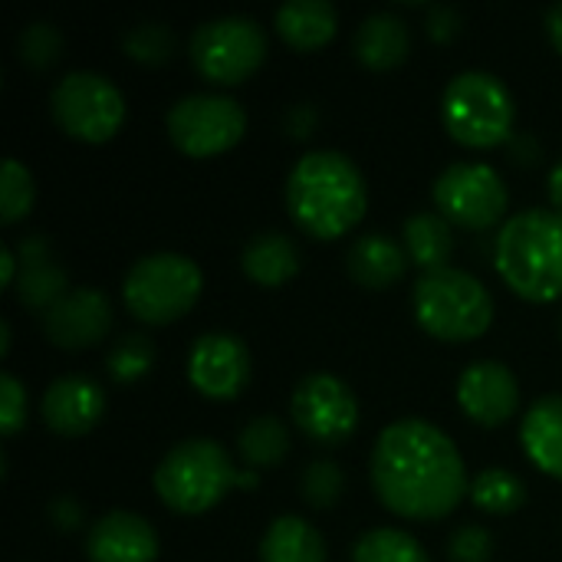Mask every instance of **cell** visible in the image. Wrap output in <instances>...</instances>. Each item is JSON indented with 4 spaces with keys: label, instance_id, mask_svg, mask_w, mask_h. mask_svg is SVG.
<instances>
[{
    "label": "cell",
    "instance_id": "obj_1",
    "mask_svg": "<svg viewBox=\"0 0 562 562\" xmlns=\"http://www.w3.org/2000/svg\"><path fill=\"white\" fill-rule=\"evenodd\" d=\"M369 477L382 507L405 520H445L471 494L458 445L425 418H402L382 428Z\"/></svg>",
    "mask_w": 562,
    "mask_h": 562
},
{
    "label": "cell",
    "instance_id": "obj_2",
    "mask_svg": "<svg viewBox=\"0 0 562 562\" xmlns=\"http://www.w3.org/2000/svg\"><path fill=\"white\" fill-rule=\"evenodd\" d=\"M366 178L342 151H310L286 178V211L296 227L316 240H336L349 234L366 217Z\"/></svg>",
    "mask_w": 562,
    "mask_h": 562
},
{
    "label": "cell",
    "instance_id": "obj_3",
    "mask_svg": "<svg viewBox=\"0 0 562 562\" xmlns=\"http://www.w3.org/2000/svg\"><path fill=\"white\" fill-rule=\"evenodd\" d=\"M494 267L504 283L530 303L562 296V217L547 207H530L501 224Z\"/></svg>",
    "mask_w": 562,
    "mask_h": 562
},
{
    "label": "cell",
    "instance_id": "obj_4",
    "mask_svg": "<svg viewBox=\"0 0 562 562\" xmlns=\"http://www.w3.org/2000/svg\"><path fill=\"white\" fill-rule=\"evenodd\" d=\"M418 326L441 342H468L491 329L494 296L468 270L441 267L422 273L412 293Z\"/></svg>",
    "mask_w": 562,
    "mask_h": 562
},
{
    "label": "cell",
    "instance_id": "obj_5",
    "mask_svg": "<svg viewBox=\"0 0 562 562\" xmlns=\"http://www.w3.org/2000/svg\"><path fill=\"white\" fill-rule=\"evenodd\" d=\"M237 471L227 451L211 438H188L168 448V454L155 468V494L158 501L184 517H198L224 501V494L237 484Z\"/></svg>",
    "mask_w": 562,
    "mask_h": 562
},
{
    "label": "cell",
    "instance_id": "obj_6",
    "mask_svg": "<svg viewBox=\"0 0 562 562\" xmlns=\"http://www.w3.org/2000/svg\"><path fill=\"white\" fill-rule=\"evenodd\" d=\"M517 105L510 89L484 69L458 72L441 95V122L464 148H497L514 138Z\"/></svg>",
    "mask_w": 562,
    "mask_h": 562
},
{
    "label": "cell",
    "instance_id": "obj_7",
    "mask_svg": "<svg viewBox=\"0 0 562 562\" xmlns=\"http://www.w3.org/2000/svg\"><path fill=\"white\" fill-rule=\"evenodd\" d=\"M204 286L201 267L184 254H148L135 260L122 280V300L128 313L148 326H168L184 316Z\"/></svg>",
    "mask_w": 562,
    "mask_h": 562
},
{
    "label": "cell",
    "instance_id": "obj_8",
    "mask_svg": "<svg viewBox=\"0 0 562 562\" xmlns=\"http://www.w3.org/2000/svg\"><path fill=\"white\" fill-rule=\"evenodd\" d=\"M188 56L207 82L237 86L263 66L267 33L250 16H217L191 33Z\"/></svg>",
    "mask_w": 562,
    "mask_h": 562
},
{
    "label": "cell",
    "instance_id": "obj_9",
    "mask_svg": "<svg viewBox=\"0 0 562 562\" xmlns=\"http://www.w3.org/2000/svg\"><path fill=\"white\" fill-rule=\"evenodd\" d=\"M53 122L79 142H109L125 122V99L102 72H66L49 95Z\"/></svg>",
    "mask_w": 562,
    "mask_h": 562
},
{
    "label": "cell",
    "instance_id": "obj_10",
    "mask_svg": "<svg viewBox=\"0 0 562 562\" xmlns=\"http://www.w3.org/2000/svg\"><path fill=\"white\" fill-rule=\"evenodd\" d=\"M168 135L188 158H214L231 151L247 132V112L231 95L194 92L168 109Z\"/></svg>",
    "mask_w": 562,
    "mask_h": 562
},
{
    "label": "cell",
    "instance_id": "obj_11",
    "mask_svg": "<svg viewBox=\"0 0 562 562\" xmlns=\"http://www.w3.org/2000/svg\"><path fill=\"white\" fill-rule=\"evenodd\" d=\"M435 207L448 224L468 227V231H491L507 214V184L497 168L484 161H458L448 165L435 188H431Z\"/></svg>",
    "mask_w": 562,
    "mask_h": 562
},
{
    "label": "cell",
    "instance_id": "obj_12",
    "mask_svg": "<svg viewBox=\"0 0 562 562\" xmlns=\"http://www.w3.org/2000/svg\"><path fill=\"white\" fill-rule=\"evenodd\" d=\"M290 418L313 445L339 448L359 428V402L342 379L329 372H313L293 389Z\"/></svg>",
    "mask_w": 562,
    "mask_h": 562
},
{
    "label": "cell",
    "instance_id": "obj_13",
    "mask_svg": "<svg viewBox=\"0 0 562 562\" xmlns=\"http://www.w3.org/2000/svg\"><path fill=\"white\" fill-rule=\"evenodd\" d=\"M188 382L214 402H231L250 382V352L231 333H204L188 352Z\"/></svg>",
    "mask_w": 562,
    "mask_h": 562
},
{
    "label": "cell",
    "instance_id": "obj_14",
    "mask_svg": "<svg viewBox=\"0 0 562 562\" xmlns=\"http://www.w3.org/2000/svg\"><path fill=\"white\" fill-rule=\"evenodd\" d=\"M458 405L474 425L501 428L520 408L517 375L497 359H477L458 379Z\"/></svg>",
    "mask_w": 562,
    "mask_h": 562
},
{
    "label": "cell",
    "instance_id": "obj_15",
    "mask_svg": "<svg viewBox=\"0 0 562 562\" xmlns=\"http://www.w3.org/2000/svg\"><path fill=\"white\" fill-rule=\"evenodd\" d=\"M112 329V303L102 290L95 286H79L69 290L46 316H43V333L56 349L79 352L92 349L105 339Z\"/></svg>",
    "mask_w": 562,
    "mask_h": 562
},
{
    "label": "cell",
    "instance_id": "obj_16",
    "mask_svg": "<svg viewBox=\"0 0 562 562\" xmlns=\"http://www.w3.org/2000/svg\"><path fill=\"white\" fill-rule=\"evenodd\" d=\"M43 422L63 438H79L92 431L105 415V392L86 375H63L43 395Z\"/></svg>",
    "mask_w": 562,
    "mask_h": 562
},
{
    "label": "cell",
    "instance_id": "obj_17",
    "mask_svg": "<svg viewBox=\"0 0 562 562\" xmlns=\"http://www.w3.org/2000/svg\"><path fill=\"white\" fill-rule=\"evenodd\" d=\"M86 557L89 562H155L158 533L145 517L132 510H112L89 527Z\"/></svg>",
    "mask_w": 562,
    "mask_h": 562
},
{
    "label": "cell",
    "instance_id": "obj_18",
    "mask_svg": "<svg viewBox=\"0 0 562 562\" xmlns=\"http://www.w3.org/2000/svg\"><path fill=\"white\" fill-rule=\"evenodd\" d=\"M520 445L537 471L562 481V395H540L527 408Z\"/></svg>",
    "mask_w": 562,
    "mask_h": 562
},
{
    "label": "cell",
    "instance_id": "obj_19",
    "mask_svg": "<svg viewBox=\"0 0 562 562\" xmlns=\"http://www.w3.org/2000/svg\"><path fill=\"white\" fill-rule=\"evenodd\" d=\"M408 263L412 260H408L405 247L382 231L359 237L346 257L349 277L366 290H389L392 283H398L405 277Z\"/></svg>",
    "mask_w": 562,
    "mask_h": 562
},
{
    "label": "cell",
    "instance_id": "obj_20",
    "mask_svg": "<svg viewBox=\"0 0 562 562\" xmlns=\"http://www.w3.org/2000/svg\"><path fill=\"white\" fill-rule=\"evenodd\" d=\"M352 49H356V59L366 69H375V72L395 69L412 53L408 23L402 16H395V13H372V16H366L359 23Z\"/></svg>",
    "mask_w": 562,
    "mask_h": 562
},
{
    "label": "cell",
    "instance_id": "obj_21",
    "mask_svg": "<svg viewBox=\"0 0 562 562\" xmlns=\"http://www.w3.org/2000/svg\"><path fill=\"white\" fill-rule=\"evenodd\" d=\"M339 30V13L329 0H290L277 10V33L296 53L323 49Z\"/></svg>",
    "mask_w": 562,
    "mask_h": 562
},
{
    "label": "cell",
    "instance_id": "obj_22",
    "mask_svg": "<svg viewBox=\"0 0 562 562\" xmlns=\"http://www.w3.org/2000/svg\"><path fill=\"white\" fill-rule=\"evenodd\" d=\"M240 267L257 286L273 290V286H283L296 277L300 247L283 231H260L244 244Z\"/></svg>",
    "mask_w": 562,
    "mask_h": 562
},
{
    "label": "cell",
    "instance_id": "obj_23",
    "mask_svg": "<svg viewBox=\"0 0 562 562\" xmlns=\"http://www.w3.org/2000/svg\"><path fill=\"white\" fill-rule=\"evenodd\" d=\"M260 562H326V540L310 520L283 514L260 540Z\"/></svg>",
    "mask_w": 562,
    "mask_h": 562
},
{
    "label": "cell",
    "instance_id": "obj_24",
    "mask_svg": "<svg viewBox=\"0 0 562 562\" xmlns=\"http://www.w3.org/2000/svg\"><path fill=\"white\" fill-rule=\"evenodd\" d=\"M402 247L408 254V260L422 270V273H431V270H441L448 267L451 254H454V234H451V224L441 217V214H431V211H418L405 221L402 227Z\"/></svg>",
    "mask_w": 562,
    "mask_h": 562
},
{
    "label": "cell",
    "instance_id": "obj_25",
    "mask_svg": "<svg viewBox=\"0 0 562 562\" xmlns=\"http://www.w3.org/2000/svg\"><path fill=\"white\" fill-rule=\"evenodd\" d=\"M237 454L250 468H277L290 454V428L277 415H257L237 431Z\"/></svg>",
    "mask_w": 562,
    "mask_h": 562
},
{
    "label": "cell",
    "instance_id": "obj_26",
    "mask_svg": "<svg viewBox=\"0 0 562 562\" xmlns=\"http://www.w3.org/2000/svg\"><path fill=\"white\" fill-rule=\"evenodd\" d=\"M16 300L20 306L26 310H36V313H49L66 293H69V277L59 263L53 260H43V263H30V267H20L16 273Z\"/></svg>",
    "mask_w": 562,
    "mask_h": 562
},
{
    "label": "cell",
    "instance_id": "obj_27",
    "mask_svg": "<svg viewBox=\"0 0 562 562\" xmlns=\"http://www.w3.org/2000/svg\"><path fill=\"white\" fill-rule=\"evenodd\" d=\"M471 501L477 510H484L491 517H507L527 504V484L507 468H487L474 477Z\"/></svg>",
    "mask_w": 562,
    "mask_h": 562
},
{
    "label": "cell",
    "instance_id": "obj_28",
    "mask_svg": "<svg viewBox=\"0 0 562 562\" xmlns=\"http://www.w3.org/2000/svg\"><path fill=\"white\" fill-rule=\"evenodd\" d=\"M352 562H431L425 547L395 527H379L369 530L356 540L352 547Z\"/></svg>",
    "mask_w": 562,
    "mask_h": 562
},
{
    "label": "cell",
    "instance_id": "obj_29",
    "mask_svg": "<svg viewBox=\"0 0 562 562\" xmlns=\"http://www.w3.org/2000/svg\"><path fill=\"white\" fill-rule=\"evenodd\" d=\"M151 366H155V342L145 333L122 336L105 356V369L119 385H132V382L145 379Z\"/></svg>",
    "mask_w": 562,
    "mask_h": 562
},
{
    "label": "cell",
    "instance_id": "obj_30",
    "mask_svg": "<svg viewBox=\"0 0 562 562\" xmlns=\"http://www.w3.org/2000/svg\"><path fill=\"white\" fill-rule=\"evenodd\" d=\"M33 198H36L33 175L16 158H7L0 171V221L3 224L23 221L33 207Z\"/></svg>",
    "mask_w": 562,
    "mask_h": 562
},
{
    "label": "cell",
    "instance_id": "obj_31",
    "mask_svg": "<svg viewBox=\"0 0 562 562\" xmlns=\"http://www.w3.org/2000/svg\"><path fill=\"white\" fill-rule=\"evenodd\" d=\"M122 49L142 66H161L175 53V33L165 23H138L122 36Z\"/></svg>",
    "mask_w": 562,
    "mask_h": 562
},
{
    "label": "cell",
    "instance_id": "obj_32",
    "mask_svg": "<svg viewBox=\"0 0 562 562\" xmlns=\"http://www.w3.org/2000/svg\"><path fill=\"white\" fill-rule=\"evenodd\" d=\"M342 491H346V474H342V468H339L336 461H329V458L313 461V464L303 471V477H300V494H303V501H306L310 507H316V510H329V507L342 497Z\"/></svg>",
    "mask_w": 562,
    "mask_h": 562
},
{
    "label": "cell",
    "instance_id": "obj_33",
    "mask_svg": "<svg viewBox=\"0 0 562 562\" xmlns=\"http://www.w3.org/2000/svg\"><path fill=\"white\" fill-rule=\"evenodd\" d=\"M16 53L26 66L33 69H49L59 56H63V36L53 23H30L20 36H16Z\"/></svg>",
    "mask_w": 562,
    "mask_h": 562
},
{
    "label": "cell",
    "instance_id": "obj_34",
    "mask_svg": "<svg viewBox=\"0 0 562 562\" xmlns=\"http://www.w3.org/2000/svg\"><path fill=\"white\" fill-rule=\"evenodd\" d=\"M445 557H448V562H491V557H494V537L484 527L461 524L448 537Z\"/></svg>",
    "mask_w": 562,
    "mask_h": 562
},
{
    "label": "cell",
    "instance_id": "obj_35",
    "mask_svg": "<svg viewBox=\"0 0 562 562\" xmlns=\"http://www.w3.org/2000/svg\"><path fill=\"white\" fill-rule=\"evenodd\" d=\"M26 422V389L10 375L3 372L0 375V435L3 438H13Z\"/></svg>",
    "mask_w": 562,
    "mask_h": 562
},
{
    "label": "cell",
    "instance_id": "obj_36",
    "mask_svg": "<svg viewBox=\"0 0 562 562\" xmlns=\"http://www.w3.org/2000/svg\"><path fill=\"white\" fill-rule=\"evenodd\" d=\"M425 30H428V36H431V40L448 43V40H454V36L461 33V13H458L454 7H448V3H438V7H431V10H428V16H425Z\"/></svg>",
    "mask_w": 562,
    "mask_h": 562
},
{
    "label": "cell",
    "instance_id": "obj_37",
    "mask_svg": "<svg viewBox=\"0 0 562 562\" xmlns=\"http://www.w3.org/2000/svg\"><path fill=\"white\" fill-rule=\"evenodd\" d=\"M49 520H53V527L56 530H63V533H72V530H79L82 527V507L72 501V497H56L53 504H49Z\"/></svg>",
    "mask_w": 562,
    "mask_h": 562
},
{
    "label": "cell",
    "instance_id": "obj_38",
    "mask_svg": "<svg viewBox=\"0 0 562 562\" xmlns=\"http://www.w3.org/2000/svg\"><path fill=\"white\" fill-rule=\"evenodd\" d=\"M316 125H319V112L313 105H306V102L290 109V115H286V132L293 138H310L316 132Z\"/></svg>",
    "mask_w": 562,
    "mask_h": 562
},
{
    "label": "cell",
    "instance_id": "obj_39",
    "mask_svg": "<svg viewBox=\"0 0 562 562\" xmlns=\"http://www.w3.org/2000/svg\"><path fill=\"white\" fill-rule=\"evenodd\" d=\"M16 263L20 267H30V263H43V260H53L49 257V240L43 234H30L16 244Z\"/></svg>",
    "mask_w": 562,
    "mask_h": 562
},
{
    "label": "cell",
    "instance_id": "obj_40",
    "mask_svg": "<svg viewBox=\"0 0 562 562\" xmlns=\"http://www.w3.org/2000/svg\"><path fill=\"white\" fill-rule=\"evenodd\" d=\"M507 145H510V158H514L517 165H537V161H540V145H537V138H533L530 132L514 135Z\"/></svg>",
    "mask_w": 562,
    "mask_h": 562
},
{
    "label": "cell",
    "instance_id": "obj_41",
    "mask_svg": "<svg viewBox=\"0 0 562 562\" xmlns=\"http://www.w3.org/2000/svg\"><path fill=\"white\" fill-rule=\"evenodd\" d=\"M543 23H547V36H550L553 49H557V53L562 56V3L547 7V16H543Z\"/></svg>",
    "mask_w": 562,
    "mask_h": 562
},
{
    "label": "cell",
    "instance_id": "obj_42",
    "mask_svg": "<svg viewBox=\"0 0 562 562\" xmlns=\"http://www.w3.org/2000/svg\"><path fill=\"white\" fill-rule=\"evenodd\" d=\"M547 194H550L553 214L562 217V158L553 165V171H550V178H547Z\"/></svg>",
    "mask_w": 562,
    "mask_h": 562
},
{
    "label": "cell",
    "instance_id": "obj_43",
    "mask_svg": "<svg viewBox=\"0 0 562 562\" xmlns=\"http://www.w3.org/2000/svg\"><path fill=\"white\" fill-rule=\"evenodd\" d=\"M16 273H20L16 254L10 247H0V283L3 286H13L16 283Z\"/></svg>",
    "mask_w": 562,
    "mask_h": 562
},
{
    "label": "cell",
    "instance_id": "obj_44",
    "mask_svg": "<svg viewBox=\"0 0 562 562\" xmlns=\"http://www.w3.org/2000/svg\"><path fill=\"white\" fill-rule=\"evenodd\" d=\"M7 352H10V326L0 323V356H7Z\"/></svg>",
    "mask_w": 562,
    "mask_h": 562
},
{
    "label": "cell",
    "instance_id": "obj_45",
    "mask_svg": "<svg viewBox=\"0 0 562 562\" xmlns=\"http://www.w3.org/2000/svg\"><path fill=\"white\" fill-rule=\"evenodd\" d=\"M560 336H562V319H560Z\"/></svg>",
    "mask_w": 562,
    "mask_h": 562
}]
</instances>
